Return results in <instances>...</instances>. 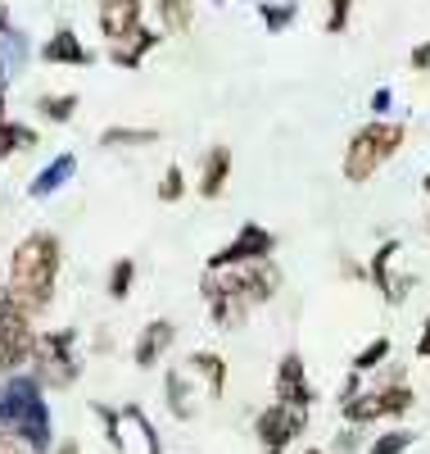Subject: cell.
<instances>
[{
	"label": "cell",
	"mask_w": 430,
	"mask_h": 454,
	"mask_svg": "<svg viewBox=\"0 0 430 454\" xmlns=\"http://www.w3.org/2000/svg\"><path fill=\"white\" fill-rule=\"evenodd\" d=\"M32 377L46 391H68L82 377V350H77V327H55V332H36L32 340Z\"/></svg>",
	"instance_id": "4"
},
{
	"label": "cell",
	"mask_w": 430,
	"mask_h": 454,
	"mask_svg": "<svg viewBox=\"0 0 430 454\" xmlns=\"http://www.w3.org/2000/svg\"><path fill=\"white\" fill-rule=\"evenodd\" d=\"M164 400H168V413L173 419H195V387H190V372H181V368H168V377H164Z\"/></svg>",
	"instance_id": "20"
},
{
	"label": "cell",
	"mask_w": 430,
	"mask_h": 454,
	"mask_svg": "<svg viewBox=\"0 0 430 454\" xmlns=\"http://www.w3.org/2000/svg\"><path fill=\"white\" fill-rule=\"evenodd\" d=\"M96 23L104 42H123L132 27L145 23V0H96Z\"/></svg>",
	"instance_id": "12"
},
{
	"label": "cell",
	"mask_w": 430,
	"mask_h": 454,
	"mask_svg": "<svg viewBox=\"0 0 430 454\" xmlns=\"http://www.w3.org/2000/svg\"><path fill=\"white\" fill-rule=\"evenodd\" d=\"M14 23H10V5H5V0H0V36H5Z\"/></svg>",
	"instance_id": "41"
},
{
	"label": "cell",
	"mask_w": 430,
	"mask_h": 454,
	"mask_svg": "<svg viewBox=\"0 0 430 454\" xmlns=\"http://www.w3.org/2000/svg\"><path fill=\"white\" fill-rule=\"evenodd\" d=\"M0 427L27 441L32 454H50L55 445V423H50V404H46V387L32 372L14 368L0 377Z\"/></svg>",
	"instance_id": "2"
},
{
	"label": "cell",
	"mask_w": 430,
	"mask_h": 454,
	"mask_svg": "<svg viewBox=\"0 0 430 454\" xmlns=\"http://www.w3.org/2000/svg\"><path fill=\"white\" fill-rule=\"evenodd\" d=\"M123 419L136 427V436H141L145 454H164V441H159V432H154V423L145 419V409H141V404H123Z\"/></svg>",
	"instance_id": "29"
},
{
	"label": "cell",
	"mask_w": 430,
	"mask_h": 454,
	"mask_svg": "<svg viewBox=\"0 0 430 454\" xmlns=\"http://www.w3.org/2000/svg\"><path fill=\"white\" fill-rule=\"evenodd\" d=\"M154 14L168 36H186L195 27V0H154Z\"/></svg>",
	"instance_id": "23"
},
{
	"label": "cell",
	"mask_w": 430,
	"mask_h": 454,
	"mask_svg": "<svg viewBox=\"0 0 430 454\" xmlns=\"http://www.w3.org/2000/svg\"><path fill=\"white\" fill-rule=\"evenodd\" d=\"M59 269H64V246L55 232H27L14 254H10V278H5V291L10 300L32 314V318H42L50 305H55V286H59Z\"/></svg>",
	"instance_id": "1"
},
{
	"label": "cell",
	"mask_w": 430,
	"mask_h": 454,
	"mask_svg": "<svg viewBox=\"0 0 430 454\" xmlns=\"http://www.w3.org/2000/svg\"><path fill=\"white\" fill-rule=\"evenodd\" d=\"M389 105H395V91H389V87H376V91H372V114H376V119H385Z\"/></svg>",
	"instance_id": "37"
},
{
	"label": "cell",
	"mask_w": 430,
	"mask_h": 454,
	"mask_svg": "<svg viewBox=\"0 0 430 454\" xmlns=\"http://www.w3.org/2000/svg\"><path fill=\"white\" fill-rule=\"evenodd\" d=\"M231 145H209L204 150V160H200V177H195V192H200L204 200H218L227 192V182H231Z\"/></svg>",
	"instance_id": "15"
},
{
	"label": "cell",
	"mask_w": 430,
	"mask_h": 454,
	"mask_svg": "<svg viewBox=\"0 0 430 454\" xmlns=\"http://www.w3.org/2000/svg\"><path fill=\"white\" fill-rule=\"evenodd\" d=\"M159 42H164V32H154V27H132L123 42H109V59L119 64V68H141L145 59H150V51H159Z\"/></svg>",
	"instance_id": "16"
},
{
	"label": "cell",
	"mask_w": 430,
	"mask_h": 454,
	"mask_svg": "<svg viewBox=\"0 0 430 454\" xmlns=\"http://www.w3.org/2000/svg\"><path fill=\"white\" fill-rule=\"evenodd\" d=\"M218 5H222V0H218Z\"/></svg>",
	"instance_id": "46"
},
{
	"label": "cell",
	"mask_w": 430,
	"mask_h": 454,
	"mask_svg": "<svg viewBox=\"0 0 430 454\" xmlns=\"http://www.w3.org/2000/svg\"><path fill=\"white\" fill-rule=\"evenodd\" d=\"M267 254H277V232L263 223H241V232L218 254H209L204 269H241V263H254V259H267Z\"/></svg>",
	"instance_id": "8"
},
{
	"label": "cell",
	"mask_w": 430,
	"mask_h": 454,
	"mask_svg": "<svg viewBox=\"0 0 430 454\" xmlns=\"http://www.w3.org/2000/svg\"><path fill=\"white\" fill-rule=\"evenodd\" d=\"M42 64H55V68H87V64H96V51L77 36L68 23H59L46 42H42Z\"/></svg>",
	"instance_id": "10"
},
{
	"label": "cell",
	"mask_w": 430,
	"mask_h": 454,
	"mask_svg": "<svg viewBox=\"0 0 430 454\" xmlns=\"http://www.w3.org/2000/svg\"><path fill=\"white\" fill-rule=\"evenodd\" d=\"M132 286H136V259H119V263L109 269V295H113V300H127Z\"/></svg>",
	"instance_id": "31"
},
{
	"label": "cell",
	"mask_w": 430,
	"mask_h": 454,
	"mask_svg": "<svg viewBox=\"0 0 430 454\" xmlns=\"http://www.w3.org/2000/svg\"><path fill=\"white\" fill-rule=\"evenodd\" d=\"M349 14H354V0H326V32H344Z\"/></svg>",
	"instance_id": "34"
},
{
	"label": "cell",
	"mask_w": 430,
	"mask_h": 454,
	"mask_svg": "<svg viewBox=\"0 0 430 454\" xmlns=\"http://www.w3.org/2000/svg\"><path fill=\"white\" fill-rule=\"evenodd\" d=\"M412 432L408 427H389V432H380V436H372V445H367V454H408L412 450Z\"/></svg>",
	"instance_id": "30"
},
{
	"label": "cell",
	"mask_w": 430,
	"mask_h": 454,
	"mask_svg": "<svg viewBox=\"0 0 430 454\" xmlns=\"http://www.w3.org/2000/svg\"><path fill=\"white\" fill-rule=\"evenodd\" d=\"M308 413H312L308 404H290V400H272L267 409H258L254 432H258L263 454H286L308 432Z\"/></svg>",
	"instance_id": "6"
},
{
	"label": "cell",
	"mask_w": 430,
	"mask_h": 454,
	"mask_svg": "<svg viewBox=\"0 0 430 454\" xmlns=\"http://www.w3.org/2000/svg\"><path fill=\"white\" fill-rule=\"evenodd\" d=\"M73 173H77V155H73V150H64V155H55L42 173L27 182V196L32 200H50L55 192H64V186L73 182Z\"/></svg>",
	"instance_id": "18"
},
{
	"label": "cell",
	"mask_w": 430,
	"mask_h": 454,
	"mask_svg": "<svg viewBox=\"0 0 430 454\" xmlns=\"http://www.w3.org/2000/svg\"><path fill=\"white\" fill-rule=\"evenodd\" d=\"M159 141V128H104L100 132V145L104 150H136V145H154Z\"/></svg>",
	"instance_id": "24"
},
{
	"label": "cell",
	"mask_w": 430,
	"mask_h": 454,
	"mask_svg": "<svg viewBox=\"0 0 430 454\" xmlns=\"http://www.w3.org/2000/svg\"><path fill=\"white\" fill-rule=\"evenodd\" d=\"M417 355H421V359H430V318L421 323V336H417Z\"/></svg>",
	"instance_id": "39"
},
{
	"label": "cell",
	"mask_w": 430,
	"mask_h": 454,
	"mask_svg": "<svg viewBox=\"0 0 430 454\" xmlns=\"http://www.w3.org/2000/svg\"><path fill=\"white\" fill-rule=\"evenodd\" d=\"M421 192H426V196H430V173H426V177H421Z\"/></svg>",
	"instance_id": "42"
},
{
	"label": "cell",
	"mask_w": 430,
	"mask_h": 454,
	"mask_svg": "<svg viewBox=\"0 0 430 454\" xmlns=\"http://www.w3.org/2000/svg\"><path fill=\"white\" fill-rule=\"evenodd\" d=\"M0 109H5V91H0Z\"/></svg>",
	"instance_id": "44"
},
{
	"label": "cell",
	"mask_w": 430,
	"mask_h": 454,
	"mask_svg": "<svg viewBox=\"0 0 430 454\" xmlns=\"http://www.w3.org/2000/svg\"><path fill=\"white\" fill-rule=\"evenodd\" d=\"M277 400H290V404H308L312 409V400H318V387L308 382V364H303V355L299 350H286L281 355V364H277Z\"/></svg>",
	"instance_id": "13"
},
{
	"label": "cell",
	"mask_w": 430,
	"mask_h": 454,
	"mask_svg": "<svg viewBox=\"0 0 430 454\" xmlns=\"http://www.w3.org/2000/svg\"><path fill=\"white\" fill-rule=\"evenodd\" d=\"M181 196H186V168L181 164H168L164 168V182H159V200L164 205H177Z\"/></svg>",
	"instance_id": "32"
},
{
	"label": "cell",
	"mask_w": 430,
	"mask_h": 454,
	"mask_svg": "<svg viewBox=\"0 0 430 454\" xmlns=\"http://www.w3.org/2000/svg\"><path fill=\"white\" fill-rule=\"evenodd\" d=\"M340 278H349V282H367V263H358L354 254H340Z\"/></svg>",
	"instance_id": "35"
},
{
	"label": "cell",
	"mask_w": 430,
	"mask_h": 454,
	"mask_svg": "<svg viewBox=\"0 0 430 454\" xmlns=\"http://www.w3.org/2000/svg\"><path fill=\"white\" fill-rule=\"evenodd\" d=\"M200 295L209 300V318H213V327H222V332L245 327V318L254 314V305L245 300V286H241L236 269H204Z\"/></svg>",
	"instance_id": "5"
},
{
	"label": "cell",
	"mask_w": 430,
	"mask_h": 454,
	"mask_svg": "<svg viewBox=\"0 0 430 454\" xmlns=\"http://www.w3.org/2000/svg\"><path fill=\"white\" fill-rule=\"evenodd\" d=\"M91 413L104 423V441L113 454H127V436H123V413L119 409H109V404H91Z\"/></svg>",
	"instance_id": "28"
},
{
	"label": "cell",
	"mask_w": 430,
	"mask_h": 454,
	"mask_svg": "<svg viewBox=\"0 0 430 454\" xmlns=\"http://www.w3.org/2000/svg\"><path fill=\"white\" fill-rule=\"evenodd\" d=\"M177 346V323L173 318H150L145 327H141V336H136V346H132V364L136 368H159L164 364V355Z\"/></svg>",
	"instance_id": "11"
},
{
	"label": "cell",
	"mask_w": 430,
	"mask_h": 454,
	"mask_svg": "<svg viewBox=\"0 0 430 454\" xmlns=\"http://www.w3.org/2000/svg\"><path fill=\"white\" fill-rule=\"evenodd\" d=\"M426 232H430V214H426Z\"/></svg>",
	"instance_id": "45"
},
{
	"label": "cell",
	"mask_w": 430,
	"mask_h": 454,
	"mask_svg": "<svg viewBox=\"0 0 430 454\" xmlns=\"http://www.w3.org/2000/svg\"><path fill=\"white\" fill-rule=\"evenodd\" d=\"M27 59H32V42H27V32L10 27L5 36H0V91H10V82L27 68Z\"/></svg>",
	"instance_id": "19"
},
{
	"label": "cell",
	"mask_w": 430,
	"mask_h": 454,
	"mask_svg": "<svg viewBox=\"0 0 430 454\" xmlns=\"http://www.w3.org/2000/svg\"><path fill=\"white\" fill-rule=\"evenodd\" d=\"M32 340H36V318L23 314L14 300H10V291L0 286V377L27 364Z\"/></svg>",
	"instance_id": "7"
},
{
	"label": "cell",
	"mask_w": 430,
	"mask_h": 454,
	"mask_svg": "<svg viewBox=\"0 0 430 454\" xmlns=\"http://www.w3.org/2000/svg\"><path fill=\"white\" fill-rule=\"evenodd\" d=\"M32 145H42L36 128H32V123H19V119H5V114H0V160H14V155H23V150H32Z\"/></svg>",
	"instance_id": "22"
},
{
	"label": "cell",
	"mask_w": 430,
	"mask_h": 454,
	"mask_svg": "<svg viewBox=\"0 0 430 454\" xmlns=\"http://www.w3.org/2000/svg\"><path fill=\"white\" fill-rule=\"evenodd\" d=\"M186 372H190V377H204L209 395H222V391H227V359L213 355V350H195V355L186 359Z\"/></svg>",
	"instance_id": "21"
},
{
	"label": "cell",
	"mask_w": 430,
	"mask_h": 454,
	"mask_svg": "<svg viewBox=\"0 0 430 454\" xmlns=\"http://www.w3.org/2000/svg\"><path fill=\"white\" fill-rule=\"evenodd\" d=\"M408 64H412L417 73H430V42H421V46H412V55H408Z\"/></svg>",
	"instance_id": "38"
},
{
	"label": "cell",
	"mask_w": 430,
	"mask_h": 454,
	"mask_svg": "<svg viewBox=\"0 0 430 454\" xmlns=\"http://www.w3.org/2000/svg\"><path fill=\"white\" fill-rule=\"evenodd\" d=\"M258 19H263V27L272 36H277V32H286L299 19V0H258Z\"/></svg>",
	"instance_id": "25"
},
{
	"label": "cell",
	"mask_w": 430,
	"mask_h": 454,
	"mask_svg": "<svg viewBox=\"0 0 430 454\" xmlns=\"http://www.w3.org/2000/svg\"><path fill=\"white\" fill-rule=\"evenodd\" d=\"M77 91H59V96H42L36 100V114H42L46 123H73V114H77Z\"/></svg>",
	"instance_id": "26"
},
{
	"label": "cell",
	"mask_w": 430,
	"mask_h": 454,
	"mask_svg": "<svg viewBox=\"0 0 430 454\" xmlns=\"http://www.w3.org/2000/svg\"><path fill=\"white\" fill-rule=\"evenodd\" d=\"M389 350H395V346H389V336H372L367 346H363V350H358L354 359H349V368L367 377V372H376V368H380V364L389 359Z\"/></svg>",
	"instance_id": "27"
},
{
	"label": "cell",
	"mask_w": 430,
	"mask_h": 454,
	"mask_svg": "<svg viewBox=\"0 0 430 454\" xmlns=\"http://www.w3.org/2000/svg\"><path fill=\"white\" fill-rule=\"evenodd\" d=\"M303 454H326V450H318V445H308V450H303Z\"/></svg>",
	"instance_id": "43"
},
{
	"label": "cell",
	"mask_w": 430,
	"mask_h": 454,
	"mask_svg": "<svg viewBox=\"0 0 430 454\" xmlns=\"http://www.w3.org/2000/svg\"><path fill=\"white\" fill-rule=\"evenodd\" d=\"M403 141H408L403 123H389V119L363 123L354 137H349V145H344V182H354V186L372 182L403 150Z\"/></svg>",
	"instance_id": "3"
},
{
	"label": "cell",
	"mask_w": 430,
	"mask_h": 454,
	"mask_svg": "<svg viewBox=\"0 0 430 454\" xmlns=\"http://www.w3.org/2000/svg\"><path fill=\"white\" fill-rule=\"evenodd\" d=\"M403 254V241H380V250L367 259V282L385 295V305H403V300L412 295V286H417V278L412 273H399L395 269V259Z\"/></svg>",
	"instance_id": "9"
},
{
	"label": "cell",
	"mask_w": 430,
	"mask_h": 454,
	"mask_svg": "<svg viewBox=\"0 0 430 454\" xmlns=\"http://www.w3.org/2000/svg\"><path fill=\"white\" fill-rule=\"evenodd\" d=\"M367 441V427H354V423H344V432L331 441V454H358Z\"/></svg>",
	"instance_id": "33"
},
{
	"label": "cell",
	"mask_w": 430,
	"mask_h": 454,
	"mask_svg": "<svg viewBox=\"0 0 430 454\" xmlns=\"http://www.w3.org/2000/svg\"><path fill=\"white\" fill-rule=\"evenodd\" d=\"M0 454H32V450H27V441H23V436H14V432L0 427Z\"/></svg>",
	"instance_id": "36"
},
{
	"label": "cell",
	"mask_w": 430,
	"mask_h": 454,
	"mask_svg": "<svg viewBox=\"0 0 430 454\" xmlns=\"http://www.w3.org/2000/svg\"><path fill=\"white\" fill-rule=\"evenodd\" d=\"M367 395H372V409H376V423L380 419H403V413L417 404V395H412V387L403 382V377H380V387H372Z\"/></svg>",
	"instance_id": "17"
},
{
	"label": "cell",
	"mask_w": 430,
	"mask_h": 454,
	"mask_svg": "<svg viewBox=\"0 0 430 454\" xmlns=\"http://www.w3.org/2000/svg\"><path fill=\"white\" fill-rule=\"evenodd\" d=\"M236 278H241L245 300H250L254 309H258V305H272V300H277V291H281V269L272 263V254H267V259H254V263H241Z\"/></svg>",
	"instance_id": "14"
},
{
	"label": "cell",
	"mask_w": 430,
	"mask_h": 454,
	"mask_svg": "<svg viewBox=\"0 0 430 454\" xmlns=\"http://www.w3.org/2000/svg\"><path fill=\"white\" fill-rule=\"evenodd\" d=\"M50 454H82V445H77V436H68V441L50 445Z\"/></svg>",
	"instance_id": "40"
}]
</instances>
